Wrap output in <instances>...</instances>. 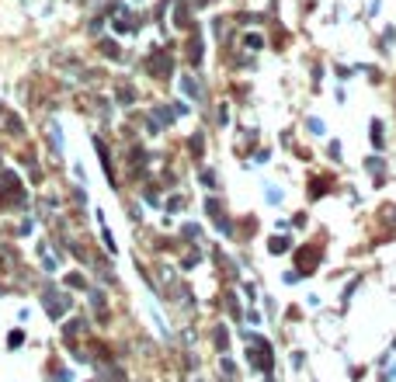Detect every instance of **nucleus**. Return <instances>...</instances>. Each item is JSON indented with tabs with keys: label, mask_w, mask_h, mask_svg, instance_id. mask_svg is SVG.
Wrapping results in <instances>:
<instances>
[{
	"label": "nucleus",
	"mask_w": 396,
	"mask_h": 382,
	"mask_svg": "<svg viewBox=\"0 0 396 382\" xmlns=\"http://www.w3.org/2000/svg\"><path fill=\"white\" fill-rule=\"evenodd\" d=\"M181 87H184V90H188V97H195V101H198V97H202V94H198V83H195V80H191V76H181Z\"/></svg>",
	"instance_id": "obj_2"
},
{
	"label": "nucleus",
	"mask_w": 396,
	"mask_h": 382,
	"mask_svg": "<svg viewBox=\"0 0 396 382\" xmlns=\"http://www.w3.org/2000/svg\"><path fill=\"white\" fill-rule=\"evenodd\" d=\"M45 309H49L52 316H63V309H66V299H63V296H56V292H45Z\"/></svg>",
	"instance_id": "obj_1"
}]
</instances>
